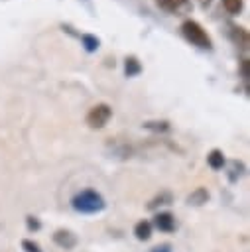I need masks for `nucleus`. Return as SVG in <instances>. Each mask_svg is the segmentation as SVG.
Returning <instances> with one entry per match:
<instances>
[{"label": "nucleus", "mask_w": 250, "mask_h": 252, "mask_svg": "<svg viewBox=\"0 0 250 252\" xmlns=\"http://www.w3.org/2000/svg\"><path fill=\"white\" fill-rule=\"evenodd\" d=\"M181 35L195 47L199 49H207L211 51L213 49V39L209 35V32L197 22V20H185L181 24Z\"/></svg>", "instance_id": "obj_1"}, {"label": "nucleus", "mask_w": 250, "mask_h": 252, "mask_svg": "<svg viewBox=\"0 0 250 252\" xmlns=\"http://www.w3.org/2000/svg\"><path fill=\"white\" fill-rule=\"evenodd\" d=\"M71 205L77 213H85V215H94L98 211L104 209V199L100 193H96L94 189H85V191H79L73 199H71Z\"/></svg>", "instance_id": "obj_2"}, {"label": "nucleus", "mask_w": 250, "mask_h": 252, "mask_svg": "<svg viewBox=\"0 0 250 252\" xmlns=\"http://www.w3.org/2000/svg\"><path fill=\"white\" fill-rule=\"evenodd\" d=\"M110 116H112V108H110L106 102H98V104H94V106L87 112L85 120H87L89 128L98 130V128H104V126L108 124Z\"/></svg>", "instance_id": "obj_3"}, {"label": "nucleus", "mask_w": 250, "mask_h": 252, "mask_svg": "<svg viewBox=\"0 0 250 252\" xmlns=\"http://www.w3.org/2000/svg\"><path fill=\"white\" fill-rule=\"evenodd\" d=\"M156 6L165 14L179 16L191 10V0H156Z\"/></svg>", "instance_id": "obj_4"}, {"label": "nucleus", "mask_w": 250, "mask_h": 252, "mask_svg": "<svg viewBox=\"0 0 250 252\" xmlns=\"http://www.w3.org/2000/svg\"><path fill=\"white\" fill-rule=\"evenodd\" d=\"M228 37H230V39H232V43H234L236 47H240L242 51H246V49H248L250 39H248V32H246L244 28L234 26V24H228Z\"/></svg>", "instance_id": "obj_5"}, {"label": "nucleus", "mask_w": 250, "mask_h": 252, "mask_svg": "<svg viewBox=\"0 0 250 252\" xmlns=\"http://www.w3.org/2000/svg\"><path fill=\"white\" fill-rule=\"evenodd\" d=\"M53 242H55L57 246L65 248V250H71V248L77 246V234H73L71 230L59 228V230H55V234H53Z\"/></svg>", "instance_id": "obj_6"}, {"label": "nucleus", "mask_w": 250, "mask_h": 252, "mask_svg": "<svg viewBox=\"0 0 250 252\" xmlns=\"http://www.w3.org/2000/svg\"><path fill=\"white\" fill-rule=\"evenodd\" d=\"M154 224H156V228H159L161 232H171V230H175V217H173L171 213H167V211L157 213V215L154 217Z\"/></svg>", "instance_id": "obj_7"}, {"label": "nucleus", "mask_w": 250, "mask_h": 252, "mask_svg": "<svg viewBox=\"0 0 250 252\" xmlns=\"http://www.w3.org/2000/svg\"><path fill=\"white\" fill-rule=\"evenodd\" d=\"M207 163H209V167L215 169V171L222 169V167H224V154H222L220 150H217V148L211 150L209 156H207Z\"/></svg>", "instance_id": "obj_8"}, {"label": "nucleus", "mask_w": 250, "mask_h": 252, "mask_svg": "<svg viewBox=\"0 0 250 252\" xmlns=\"http://www.w3.org/2000/svg\"><path fill=\"white\" fill-rule=\"evenodd\" d=\"M207 201H209V191H207L205 187H197V189L187 197V203H189V205H195V207L205 205Z\"/></svg>", "instance_id": "obj_9"}, {"label": "nucleus", "mask_w": 250, "mask_h": 252, "mask_svg": "<svg viewBox=\"0 0 250 252\" xmlns=\"http://www.w3.org/2000/svg\"><path fill=\"white\" fill-rule=\"evenodd\" d=\"M134 234H136L138 240H150V236H152V222H148V220H140V222H136V226H134Z\"/></svg>", "instance_id": "obj_10"}, {"label": "nucleus", "mask_w": 250, "mask_h": 252, "mask_svg": "<svg viewBox=\"0 0 250 252\" xmlns=\"http://www.w3.org/2000/svg\"><path fill=\"white\" fill-rule=\"evenodd\" d=\"M79 37H81V43H83V47H85L89 53L96 51V49H98V45H100V39H98L96 35H93V33H81Z\"/></svg>", "instance_id": "obj_11"}, {"label": "nucleus", "mask_w": 250, "mask_h": 252, "mask_svg": "<svg viewBox=\"0 0 250 252\" xmlns=\"http://www.w3.org/2000/svg\"><path fill=\"white\" fill-rule=\"evenodd\" d=\"M124 71H126V77H134V75L142 73V63L138 61V57H134V55L126 57V63H124Z\"/></svg>", "instance_id": "obj_12"}, {"label": "nucleus", "mask_w": 250, "mask_h": 252, "mask_svg": "<svg viewBox=\"0 0 250 252\" xmlns=\"http://www.w3.org/2000/svg\"><path fill=\"white\" fill-rule=\"evenodd\" d=\"M222 2V8L230 14V16H238L244 8V0H220Z\"/></svg>", "instance_id": "obj_13"}, {"label": "nucleus", "mask_w": 250, "mask_h": 252, "mask_svg": "<svg viewBox=\"0 0 250 252\" xmlns=\"http://www.w3.org/2000/svg\"><path fill=\"white\" fill-rule=\"evenodd\" d=\"M171 201H173L171 193H169V191H163V193H159L157 197H154V199L148 203V209H156L157 205H169Z\"/></svg>", "instance_id": "obj_14"}, {"label": "nucleus", "mask_w": 250, "mask_h": 252, "mask_svg": "<svg viewBox=\"0 0 250 252\" xmlns=\"http://www.w3.org/2000/svg\"><path fill=\"white\" fill-rule=\"evenodd\" d=\"M22 250H26V252H41L39 244L33 242V240H28V238L22 240Z\"/></svg>", "instance_id": "obj_15"}, {"label": "nucleus", "mask_w": 250, "mask_h": 252, "mask_svg": "<svg viewBox=\"0 0 250 252\" xmlns=\"http://www.w3.org/2000/svg\"><path fill=\"white\" fill-rule=\"evenodd\" d=\"M144 126L150 128V130H167V128H169L167 122H146Z\"/></svg>", "instance_id": "obj_16"}, {"label": "nucleus", "mask_w": 250, "mask_h": 252, "mask_svg": "<svg viewBox=\"0 0 250 252\" xmlns=\"http://www.w3.org/2000/svg\"><path fill=\"white\" fill-rule=\"evenodd\" d=\"M26 222H28V228H30V230H37V228H39V220H37L35 217H28Z\"/></svg>", "instance_id": "obj_17"}, {"label": "nucleus", "mask_w": 250, "mask_h": 252, "mask_svg": "<svg viewBox=\"0 0 250 252\" xmlns=\"http://www.w3.org/2000/svg\"><path fill=\"white\" fill-rule=\"evenodd\" d=\"M152 252H171V246H169V244H159V246H156Z\"/></svg>", "instance_id": "obj_18"}, {"label": "nucleus", "mask_w": 250, "mask_h": 252, "mask_svg": "<svg viewBox=\"0 0 250 252\" xmlns=\"http://www.w3.org/2000/svg\"><path fill=\"white\" fill-rule=\"evenodd\" d=\"M197 2H199V6H201L203 10H207V8L213 4V0H197Z\"/></svg>", "instance_id": "obj_19"}]
</instances>
